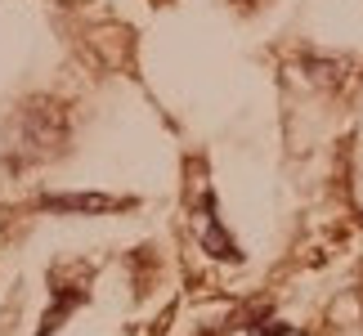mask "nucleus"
I'll return each mask as SVG.
<instances>
[{"label":"nucleus","mask_w":363,"mask_h":336,"mask_svg":"<svg viewBox=\"0 0 363 336\" xmlns=\"http://www.w3.org/2000/svg\"><path fill=\"white\" fill-rule=\"evenodd\" d=\"M63 139H67V112L54 99H32L13 112L5 125V162L13 171H23L32 162L54 157L63 148Z\"/></svg>","instance_id":"obj_1"},{"label":"nucleus","mask_w":363,"mask_h":336,"mask_svg":"<svg viewBox=\"0 0 363 336\" xmlns=\"http://www.w3.org/2000/svg\"><path fill=\"white\" fill-rule=\"evenodd\" d=\"M130 206L125 198H108V193H45L40 198V211L54 215H104V211H121Z\"/></svg>","instance_id":"obj_2"},{"label":"nucleus","mask_w":363,"mask_h":336,"mask_svg":"<svg viewBox=\"0 0 363 336\" xmlns=\"http://www.w3.org/2000/svg\"><path fill=\"white\" fill-rule=\"evenodd\" d=\"M202 220H206V229H202V247L211 251V256H220V260H238L242 251L233 247V237L225 233V224H220V215H216V202L206 198V211H202Z\"/></svg>","instance_id":"obj_3"},{"label":"nucleus","mask_w":363,"mask_h":336,"mask_svg":"<svg viewBox=\"0 0 363 336\" xmlns=\"http://www.w3.org/2000/svg\"><path fill=\"white\" fill-rule=\"evenodd\" d=\"M81 301H86V287H59V283H54V305L45 310V323H40L36 336H54V327H63L67 314H72Z\"/></svg>","instance_id":"obj_4"},{"label":"nucleus","mask_w":363,"mask_h":336,"mask_svg":"<svg viewBox=\"0 0 363 336\" xmlns=\"http://www.w3.org/2000/svg\"><path fill=\"white\" fill-rule=\"evenodd\" d=\"M251 336H287L283 323H260V327H251Z\"/></svg>","instance_id":"obj_5"}]
</instances>
